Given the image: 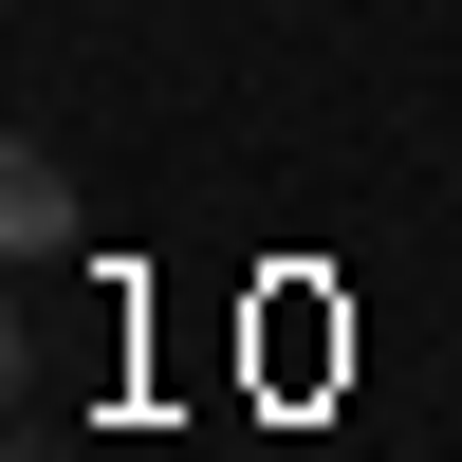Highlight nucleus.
Masks as SVG:
<instances>
[{"instance_id": "obj_1", "label": "nucleus", "mask_w": 462, "mask_h": 462, "mask_svg": "<svg viewBox=\"0 0 462 462\" xmlns=\"http://www.w3.org/2000/svg\"><path fill=\"white\" fill-rule=\"evenodd\" d=\"M0 222H19V241H37V259H56V241H74V167H56V148H19V167H0Z\"/></svg>"}]
</instances>
